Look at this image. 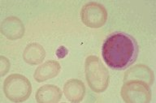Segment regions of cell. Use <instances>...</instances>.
<instances>
[{
  "mask_svg": "<svg viewBox=\"0 0 156 103\" xmlns=\"http://www.w3.org/2000/svg\"><path fill=\"white\" fill-rule=\"evenodd\" d=\"M102 55L107 66L122 71L136 61L138 45L133 36L117 32L107 37L102 45Z\"/></svg>",
  "mask_w": 156,
  "mask_h": 103,
  "instance_id": "cell-1",
  "label": "cell"
},
{
  "mask_svg": "<svg viewBox=\"0 0 156 103\" xmlns=\"http://www.w3.org/2000/svg\"><path fill=\"white\" fill-rule=\"evenodd\" d=\"M85 76L89 85L95 93L106 90L109 84V73L97 56H89L85 61Z\"/></svg>",
  "mask_w": 156,
  "mask_h": 103,
  "instance_id": "cell-2",
  "label": "cell"
},
{
  "mask_svg": "<svg viewBox=\"0 0 156 103\" xmlns=\"http://www.w3.org/2000/svg\"><path fill=\"white\" fill-rule=\"evenodd\" d=\"M3 90L6 97L14 102H21L29 98L32 86L25 76L20 74H12L4 81Z\"/></svg>",
  "mask_w": 156,
  "mask_h": 103,
  "instance_id": "cell-3",
  "label": "cell"
},
{
  "mask_svg": "<svg viewBox=\"0 0 156 103\" xmlns=\"http://www.w3.org/2000/svg\"><path fill=\"white\" fill-rule=\"evenodd\" d=\"M123 100L126 102H149L151 98L150 85L141 81H125L121 89Z\"/></svg>",
  "mask_w": 156,
  "mask_h": 103,
  "instance_id": "cell-4",
  "label": "cell"
},
{
  "mask_svg": "<svg viewBox=\"0 0 156 103\" xmlns=\"http://www.w3.org/2000/svg\"><path fill=\"white\" fill-rule=\"evenodd\" d=\"M80 17L83 24L87 27L98 29L102 27L107 22V12L102 4L92 2L83 7Z\"/></svg>",
  "mask_w": 156,
  "mask_h": 103,
  "instance_id": "cell-5",
  "label": "cell"
},
{
  "mask_svg": "<svg viewBox=\"0 0 156 103\" xmlns=\"http://www.w3.org/2000/svg\"><path fill=\"white\" fill-rule=\"evenodd\" d=\"M1 32L10 40L19 39L24 33V25L16 17L5 19L1 25Z\"/></svg>",
  "mask_w": 156,
  "mask_h": 103,
  "instance_id": "cell-6",
  "label": "cell"
},
{
  "mask_svg": "<svg viewBox=\"0 0 156 103\" xmlns=\"http://www.w3.org/2000/svg\"><path fill=\"white\" fill-rule=\"evenodd\" d=\"M64 94L68 100L72 102H79L82 100L85 93L84 84L79 80H69L63 87Z\"/></svg>",
  "mask_w": 156,
  "mask_h": 103,
  "instance_id": "cell-7",
  "label": "cell"
},
{
  "mask_svg": "<svg viewBox=\"0 0 156 103\" xmlns=\"http://www.w3.org/2000/svg\"><path fill=\"white\" fill-rule=\"evenodd\" d=\"M60 71V64L55 60H50L38 67L34 73V79L37 82H42L55 77Z\"/></svg>",
  "mask_w": 156,
  "mask_h": 103,
  "instance_id": "cell-8",
  "label": "cell"
},
{
  "mask_svg": "<svg viewBox=\"0 0 156 103\" xmlns=\"http://www.w3.org/2000/svg\"><path fill=\"white\" fill-rule=\"evenodd\" d=\"M62 97V93L59 88L52 84H46L37 89L36 99L40 103L58 102Z\"/></svg>",
  "mask_w": 156,
  "mask_h": 103,
  "instance_id": "cell-9",
  "label": "cell"
},
{
  "mask_svg": "<svg viewBox=\"0 0 156 103\" xmlns=\"http://www.w3.org/2000/svg\"><path fill=\"white\" fill-rule=\"evenodd\" d=\"M153 73L151 69L145 65L138 64L137 66L133 67L127 72L124 77V81L136 80L143 81L148 85H151L153 82Z\"/></svg>",
  "mask_w": 156,
  "mask_h": 103,
  "instance_id": "cell-10",
  "label": "cell"
},
{
  "mask_svg": "<svg viewBox=\"0 0 156 103\" xmlns=\"http://www.w3.org/2000/svg\"><path fill=\"white\" fill-rule=\"evenodd\" d=\"M46 56V51L40 44L31 43L25 48L23 54L24 60L27 64L36 65L43 61Z\"/></svg>",
  "mask_w": 156,
  "mask_h": 103,
  "instance_id": "cell-11",
  "label": "cell"
},
{
  "mask_svg": "<svg viewBox=\"0 0 156 103\" xmlns=\"http://www.w3.org/2000/svg\"><path fill=\"white\" fill-rule=\"evenodd\" d=\"M60 54H63V56H66L67 55V54H68V50L66 49V48H64V50H63V51H62V47H60L59 49L57 50V56H59L60 55Z\"/></svg>",
  "mask_w": 156,
  "mask_h": 103,
  "instance_id": "cell-12",
  "label": "cell"
}]
</instances>
